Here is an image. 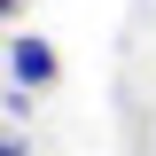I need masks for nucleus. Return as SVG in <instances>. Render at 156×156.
I'll return each instance as SVG.
<instances>
[{
	"label": "nucleus",
	"instance_id": "1",
	"mask_svg": "<svg viewBox=\"0 0 156 156\" xmlns=\"http://www.w3.org/2000/svg\"><path fill=\"white\" fill-rule=\"evenodd\" d=\"M8 78L31 86V94H39V86H55V47H47L39 31H16V39H8Z\"/></svg>",
	"mask_w": 156,
	"mask_h": 156
},
{
	"label": "nucleus",
	"instance_id": "2",
	"mask_svg": "<svg viewBox=\"0 0 156 156\" xmlns=\"http://www.w3.org/2000/svg\"><path fill=\"white\" fill-rule=\"evenodd\" d=\"M0 156H23V140H16V133H8V140H0Z\"/></svg>",
	"mask_w": 156,
	"mask_h": 156
},
{
	"label": "nucleus",
	"instance_id": "3",
	"mask_svg": "<svg viewBox=\"0 0 156 156\" xmlns=\"http://www.w3.org/2000/svg\"><path fill=\"white\" fill-rule=\"evenodd\" d=\"M0 8H8V16H16V8H23V0H0Z\"/></svg>",
	"mask_w": 156,
	"mask_h": 156
}]
</instances>
